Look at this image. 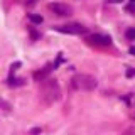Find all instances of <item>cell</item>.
Segmentation results:
<instances>
[{
    "instance_id": "cell-1",
    "label": "cell",
    "mask_w": 135,
    "mask_h": 135,
    "mask_svg": "<svg viewBox=\"0 0 135 135\" xmlns=\"http://www.w3.org/2000/svg\"><path fill=\"white\" fill-rule=\"evenodd\" d=\"M41 98L47 105L54 103V101H57L61 98V88H59L56 79L46 78L44 81H42V84H41Z\"/></svg>"
},
{
    "instance_id": "cell-2",
    "label": "cell",
    "mask_w": 135,
    "mask_h": 135,
    "mask_svg": "<svg viewBox=\"0 0 135 135\" xmlns=\"http://www.w3.org/2000/svg\"><path fill=\"white\" fill-rule=\"evenodd\" d=\"M71 84H73L74 90H81V91H91L96 88V81L95 76L91 74H76L73 76V79H71Z\"/></svg>"
},
{
    "instance_id": "cell-3",
    "label": "cell",
    "mask_w": 135,
    "mask_h": 135,
    "mask_svg": "<svg viewBox=\"0 0 135 135\" xmlns=\"http://www.w3.org/2000/svg\"><path fill=\"white\" fill-rule=\"evenodd\" d=\"M54 31L57 32H62V34H73V36H79V34H84L86 32V27L81 24H64V25H56Z\"/></svg>"
},
{
    "instance_id": "cell-4",
    "label": "cell",
    "mask_w": 135,
    "mask_h": 135,
    "mask_svg": "<svg viewBox=\"0 0 135 135\" xmlns=\"http://www.w3.org/2000/svg\"><path fill=\"white\" fill-rule=\"evenodd\" d=\"M86 42L90 46H96V47H107L112 44V39H110V36H105V34H90L86 37Z\"/></svg>"
},
{
    "instance_id": "cell-5",
    "label": "cell",
    "mask_w": 135,
    "mask_h": 135,
    "mask_svg": "<svg viewBox=\"0 0 135 135\" xmlns=\"http://www.w3.org/2000/svg\"><path fill=\"white\" fill-rule=\"evenodd\" d=\"M49 10L54 12L56 15L59 17H66V15H71V12H73V8L69 5H66V3H49Z\"/></svg>"
},
{
    "instance_id": "cell-6",
    "label": "cell",
    "mask_w": 135,
    "mask_h": 135,
    "mask_svg": "<svg viewBox=\"0 0 135 135\" xmlns=\"http://www.w3.org/2000/svg\"><path fill=\"white\" fill-rule=\"evenodd\" d=\"M52 68H54V66H46L44 69H41V71H36V73L32 74V76H34V79H36V81H44V79L49 76V71L52 69Z\"/></svg>"
},
{
    "instance_id": "cell-7",
    "label": "cell",
    "mask_w": 135,
    "mask_h": 135,
    "mask_svg": "<svg viewBox=\"0 0 135 135\" xmlns=\"http://www.w3.org/2000/svg\"><path fill=\"white\" fill-rule=\"evenodd\" d=\"M7 84H8V86H22V84H24V79H19V78H8V79H7Z\"/></svg>"
},
{
    "instance_id": "cell-8",
    "label": "cell",
    "mask_w": 135,
    "mask_h": 135,
    "mask_svg": "<svg viewBox=\"0 0 135 135\" xmlns=\"http://www.w3.org/2000/svg\"><path fill=\"white\" fill-rule=\"evenodd\" d=\"M125 36H127V39H130V41H135V27H130V29H127Z\"/></svg>"
},
{
    "instance_id": "cell-9",
    "label": "cell",
    "mask_w": 135,
    "mask_h": 135,
    "mask_svg": "<svg viewBox=\"0 0 135 135\" xmlns=\"http://www.w3.org/2000/svg\"><path fill=\"white\" fill-rule=\"evenodd\" d=\"M29 19H31V22H34V24H41L42 22V17L37 15V14H29Z\"/></svg>"
},
{
    "instance_id": "cell-10",
    "label": "cell",
    "mask_w": 135,
    "mask_h": 135,
    "mask_svg": "<svg viewBox=\"0 0 135 135\" xmlns=\"http://www.w3.org/2000/svg\"><path fill=\"white\" fill-rule=\"evenodd\" d=\"M31 37H32L34 41H36V39H39V32H36L34 29H31Z\"/></svg>"
},
{
    "instance_id": "cell-11",
    "label": "cell",
    "mask_w": 135,
    "mask_h": 135,
    "mask_svg": "<svg viewBox=\"0 0 135 135\" xmlns=\"http://www.w3.org/2000/svg\"><path fill=\"white\" fill-rule=\"evenodd\" d=\"M127 12H132V14H135V5H133V3L127 5Z\"/></svg>"
},
{
    "instance_id": "cell-12",
    "label": "cell",
    "mask_w": 135,
    "mask_h": 135,
    "mask_svg": "<svg viewBox=\"0 0 135 135\" xmlns=\"http://www.w3.org/2000/svg\"><path fill=\"white\" fill-rule=\"evenodd\" d=\"M133 74H135L133 69H128V71H127V76H133Z\"/></svg>"
},
{
    "instance_id": "cell-13",
    "label": "cell",
    "mask_w": 135,
    "mask_h": 135,
    "mask_svg": "<svg viewBox=\"0 0 135 135\" xmlns=\"http://www.w3.org/2000/svg\"><path fill=\"white\" fill-rule=\"evenodd\" d=\"M19 66H20V62H15V64H12V71H14V69H17Z\"/></svg>"
},
{
    "instance_id": "cell-14",
    "label": "cell",
    "mask_w": 135,
    "mask_h": 135,
    "mask_svg": "<svg viewBox=\"0 0 135 135\" xmlns=\"http://www.w3.org/2000/svg\"><path fill=\"white\" fill-rule=\"evenodd\" d=\"M130 54H132V56H135V46H133V47H130Z\"/></svg>"
},
{
    "instance_id": "cell-15",
    "label": "cell",
    "mask_w": 135,
    "mask_h": 135,
    "mask_svg": "<svg viewBox=\"0 0 135 135\" xmlns=\"http://www.w3.org/2000/svg\"><path fill=\"white\" fill-rule=\"evenodd\" d=\"M107 2H110V3H118V2H122V0H107Z\"/></svg>"
},
{
    "instance_id": "cell-16",
    "label": "cell",
    "mask_w": 135,
    "mask_h": 135,
    "mask_svg": "<svg viewBox=\"0 0 135 135\" xmlns=\"http://www.w3.org/2000/svg\"><path fill=\"white\" fill-rule=\"evenodd\" d=\"M123 135H133V132H132V130H127V132H125Z\"/></svg>"
},
{
    "instance_id": "cell-17",
    "label": "cell",
    "mask_w": 135,
    "mask_h": 135,
    "mask_svg": "<svg viewBox=\"0 0 135 135\" xmlns=\"http://www.w3.org/2000/svg\"><path fill=\"white\" fill-rule=\"evenodd\" d=\"M130 2H132V3H135V0H130Z\"/></svg>"
}]
</instances>
